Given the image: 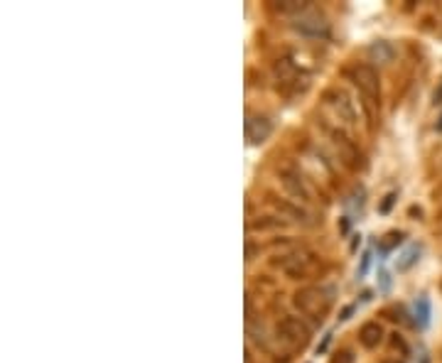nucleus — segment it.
<instances>
[{
	"instance_id": "obj_9",
	"label": "nucleus",
	"mask_w": 442,
	"mask_h": 363,
	"mask_svg": "<svg viewBox=\"0 0 442 363\" xmlns=\"http://www.w3.org/2000/svg\"><path fill=\"white\" fill-rule=\"evenodd\" d=\"M383 336H386V331H383V327L378 322H366L359 329V341L364 349H376L383 341Z\"/></svg>"
},
{
	"instance_id": "obj_17",
	"label": "nucleus",
	"mask_w": 442,
	"mask_h": 363,
	"mask_svg": "<svg viewBox=\"0 0 442 363\" xmlns=\"http://www.w3.org/2000/svg\"><path fill=\"white\" fill-rule=\"evenodd\" d=\"M391 344H393L395 349H401L403 353H408V346H406V341H403V339H398V334H393V341H391Z\"/></svg>"
},
{
	"instance_id": "obj_20",
	"label": "nucleus",
	"mask_w": 442,
	"mask_h": 363,
	"mask_svg": "<svg viewBox=\"0 0 442 363\" xmlns=\"http://www.w3.org/2000/svg\"><path fill=\"white\" fill-rule=\"evenodd\" d=\"M381 363H403V361H398V358H383Z\"/></svg>"
},
{
	"instance_id": "obj_12",
	"label": "nucleus",
	"mask_w": 442,
	"mask_h": 363,
	"mask_svg": "<svg viewBox=\"0 0 442 363\" xmlns=\"http://www.w3.org/2000/svg\"><path fill=\"white\" fill-rule=\"evenodd\" d=\"M415 314H418L420 327H428V322H430V299L418 297V302H415Z\"/></svg>"
},
{
	"instance_id": "obj_11",
	"label": "nucleus",
	"mask_w": 442,
	"mask_h": 363,
	"mask_svg": "<svg viewBox=\"0 0 442 363\" xmlns=\"http://www.w3.org/2000/svg\"><path fill=\"white\" fill-rule=\"evenodd\" d=\"M369 57H371V62H378V64H391L395 57V49L391 47V42L376 40L369 45Z\"/></svg>"
},
{
	"instance_id": "obj_16",
	"label": "nucleus",
	"mask_w": 442,
	"mask_h": 363,
	"mask_svg": "<svg viewBox=\"0 0 442 363\" xmlns=\"http://www.w3.org/2000/svg\"><path fill=\"white\" fill-rule=\"evenodd\" d=\"M395 197H398V194H395V192L386 194V199L381 201V206H378V211H381V214H389V211H391V206L395 204Z\"/></svg>"
},
{
	"instance_id": "obj_13",
	"label": "nucleus",
	"mask_w": 442,
	"mask_h": 363,
	"mask_svg": "<svg viewBox=\"0 0 442 363\" xmlns=\"http://www.w3.org/2000/svg\"><path fill=\"white\" fill-rule=\"evenodd\" d=\"M418 255H420V248H410V251L403 255L401 263H398V270H408L413 263H415V260H418Z\"/></svg>"
},
{
	"instance_id": "obj_19",
	"label": "nucleus",
	"mask_w": 442,
	"mask_h": 363,
	"mask_svg": "<svg viewBox=\"0 0 442 363\" xmlns=\"http://www.w3.org/2000/svg\"><path fill=\"white\" fill-rule=\"evenodd\" d=\"M246 260H254V243H246Z\"/></svg>"
},
{
	"instance_id": "obj_21",
	"label": "nucleus",
	"mask_w": 442,
	"mask_h": 363,
	"mask_svg": "<svg viewBox=\"0 0 442 363\" xmlns=\"http://www.w3.org/2000/svg\"><path fill=\"white\" fill-rule=\"evenodd\" d=\"M437 130H442V116H440V121H437Z\"/></svg>"
},
{
	"instance_id": "obj_7",
	"label": "nucleus",
	"mask_w": 442,
	"mask_h": 363,
	"mask_svg": "<svg viewBox=\"0 0 442 363\" xmlns=\"http://www.w3.org/2000/svg\"><path fill=\"white\" fill-rule=\"evenodd\" d=\"M327 133H330L332 142H334L336 153H339V160H342L344 164H349V167H356V160H359V153H356V147H354V142L349 140L347 135L342 133V130L336 128H327Z\"/></svg>"
},
{
	"instance_id": "obj_2",
	"label": "nucleus",
	"mask_w": 442,
	"mask_h": 363,
	"mask_svg": "<svg viewBox=\"0 0 442 363\" xmlns=\"http://www.w3.org/2000/svg\"><path fill=\"white\" fill-rule=\"evenodd\" d=\"M352 82H354V86L364 94L366 108L371 113L376 111L378 101H381V79H378V71L369 64H356L352 69Z\"/></svg>"
},
{
	"instance_id": "obj_1",
	"label": "nucleus",
	"mask_w": 442,
	"mask_h": 363,
	"mask_svg": "<svg viewBox=\"0 0 442 363\" xmlns=\"http://www.w3.org/2000/svg\"><path fill=\"white\" fill-rule=\"evenodd\" d=\"M293 305L302 316H310L315 322H322L332 307V290L322 285H307L293 295Z\"/></svg>"
},
{
	"instance_id": "obj_14",
	"label": "nucleus",
	"mask_w": 442,
	"mask_h": 363,
	"mask_svg": "<svg viewBox=\"0 0 442 363\" xmlns=\"http://www.w3.org/2000/svg\"><path fill=\"white\" fill-rule=\"evenodd\" d=\"M401 240H403V234H401V231H391V234L386 236V240L381 243V248H383V251H391V248L398 246Z\"/></svg>"
},
{
	"instance_id": "obj_4",
	"label": "nucleus",
	"mask_w": 442,
	"mask_h": 363,
	"mask_svg": "<svg viewBox=\"0 0 442 363\" xmlns=\"http://www.w3.org/2000/svg\"><path fill=\"white\" fill-rule=\"evenodd\" d=\"M278 339L288 344L290 349H302L310 341V329L297 316H285L283 322L278 324Z\"/></svg>"
},
{
	"instance_id": "obj_5",
	"label": "nucleus",
	"mask_w": 442,
	"mask_h": 363,
	"mask_svg": "<svg viewBox=\"0 0 442 363\" xmlns=\"http://www.w3.org/2000/svg\"><path fill=\"white\" fill-rule=\"evenodd\" d=\"M293 27L305 37H324L327 32H330V23H327V18L319 15V12L310 10V8H307L305 12H300V15H295Z\"/></svg>"
},
{
	"instance_id": "obj_10",
	"label": "nucleus",
	"mask_w": 442,
	"mask_h": 363,
	"mask_svg": "<svg viewBox=\"0 0 442 363\" xmlns=\"http://www.w3.org/2000/svg\"><path fill=\"white\" fill-rule=\"evenodd\" d=\"M283 184L290 189V192L295 194V199H300V201H310V189H307V184H305V179H302L297 172H290V170H285L283 172Z\"/></svg>"
},
{
	"instance_id": "obj_3",
	"label": "nucleus",
	"mask_w": 442,
	"mask_h": 363,
	"mask_svg": "<svg viewBox=\"0 0 442 363\" xmlns=\"http://www.w3.org/2000/svg\"><path fill=\"white\" fill-rule=\"evenodd\" d=\"M322 101L344 128H354L356 125V108H354V101L349 99V94L344 88H327Z\"/></svg>"
},
{
	"instance_id": "obj_8",
	"label": "nucleus",
	"mask_w": 442,
	"mask_h": 363,
	"mask_svg": "<svg viewBox=\"0 0 442 363\" xmlns=\"http://www.w3.org/2000/svg\"><path fill=\"white\" fill-rule=\"evenodd\" d=\"M283 268L290 277H302L315 268V255L312 253H295V255H290L285 260Z\"/></svg>"
},
{
	"instance_id": "obj_6",
	"label": "nucleus",
	"mask_w": 442,
	"mask_h": 363,
	"mask_svg": "<svg viewBox=\"0 0 442 363\" xmlns=\"http://www.w3.org/2000/svg\"><path fill=\"white\" fill-rule=\"evenodd\" d=\"M243 133H246L248 145H263L273 135L271 118L263 116V113H248L246 123H243Z\"/></svg>"
},
{
	"instance_id": "obj_18",
	"label": "nucleus",
	"mask_w": 442,
	"mask_h": 363,
	"mask_svg": "<svg viewBox=\"0 0 442 363\" xmlns=\"http://www.w3.org/2000/svg\"><path fill=\"white\" fill-rule=\"evenodd\" d=\"M432 103H442V79H440V86L435 88V94H432Z\"/></svg>"
},
{
	"instance_id": "obj_15",
	"label": "nucleus",
	"mask_w": 442,
	"mask_h": 363,
	"mask_svg": "<svg viewBox=\"0 0 442 363\" xmlns=\"http://www.w3.org/2000/svg\"><path fill=\"white\" fill-rule=\"evenodd\" d=\"M330 363H356V356H354V351H349V349H342V351H336L334 356H332Z\"/></svg>"
}]
</instances>
